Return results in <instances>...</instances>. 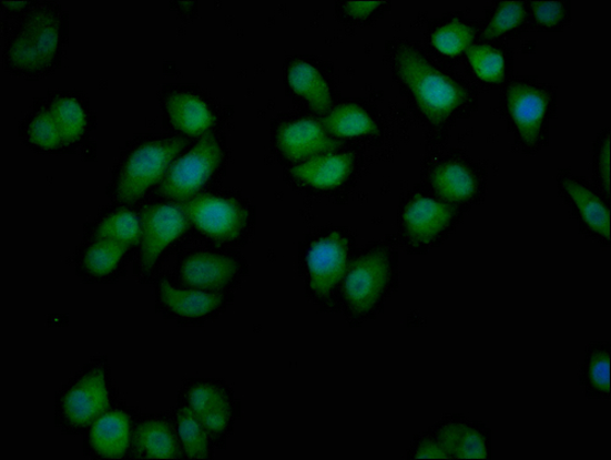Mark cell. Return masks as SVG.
<instances>
[{
	"label": "cell",
	"mask_w": 611,
	"mask_h": 460,
	"mask_svg": "<svg viewBox=\"0 0 611 460\" xmlns=\"http://www.w3.org/2000/svg\"><path fill=\"white\" fill-rule=\"evenodd\" d=\"M67 17L62 9L40 6L23 16L6 47V65L23 76L50 74L62 61Z\"/></svg>",
	"instance_id": "obj_1"
},
{
	"label": "cell",
	"mask_w": 611,
	"mask_h": 460,
	"mask_svg": "<svg viewBox=\"0 0 611 460\" xmlns=\"http://www.w3.org/2000/svg\"><path fill=\"white\" fill-rule=\"evenodd\" d=\"M110 369L104 359L85 365L57 398V423L65 433H81L91 428L112 405Z\"/></svg>",
	"instance_id": "obj_2"
},
{
	"label": "cell",
	"mask_w": 611,
	"mask_h": 460,
	"mask_svg": "<svg viewBox=\"0 0 611 460\" xmlns=\"http://www.w3.org/2000/svg\"><path fill=\"white\" fill-rule=\"evenodd\" d=\"M395 68L430 123L446 122L466 101V92L457 82L440 73L409 47H404L397 53Z\"/></svg>",
	"instance_id": "obj_3"
},
{
	"label": "cell",
	"mask_w": 611,
	"mask_h": 460,
	"mask_svg": "<svg viewBox=\"0 0 611 460\" xmlns=\"http://www.w3.org/2000/svg\"><path fill=\"white\" fill-rule=\"evenodd\" d=\"M186 146L182 137L147 140L131 150L115 173L111 195L116 202L136 203L164 178L173 160Z\"/></svg>",
	"instance_id": "obj_4"
},
{
	"label": "cell",
	"mask_w": 611,
	"mask_h": 460,
	"mask_svg": "<svg viewBox=\"0 0 611 460\" xmlns=\"http://www.w3.org/2000/svg\"><path fill=\"white\" fill-rule=\"evenodd\" d=\"M222 161L223 151L218 141L213 135L203 136L193 150L167 170L159 194L175 202H187L208 182Z\"/></svg>",
	"instance_id": "obj_5"
},
{
	"label": "cell",
	"mask_w": 611,
	"mask_h": 460,
	"mask_svg": "<svg viewBox=\"0 0 611 460\" xmlns=\"http://www.w3.org/2000/svg\"><path fill=\"white\" fill-rule=\"evenodd\" d=\"M180 206L189 222L214 241H237L247 227V209L236 198L198 195Z\"/></svg>",
	"instance_id": "obj_6"
},
{
	"label": "cell",
	"mask_w": 611,
	"mask_h": 460,
	"mask_svg": "<svg viewBox=\"0 0 611 460\" xmlns=\"http://www.w3.org/2000/svg\"><path fill=\"white\" fill-rule=\"evenodd\" d=\"M141 256L143 275H150L166 246L187 229L189 219L180 205H152L141 214Z\"/></svg>",
	"instance_id": "obj_7"
},
{
	"label": "cell",
	"mask_w": 611,
	"mask_h": 460,
	"mask_svg": "<svg viewBox=\"0 0 611 460\" xmlns=\"http://www.w3.org/2000/svg\"><path fill=\"white\" fill-rule=\"evenodd\" d=\"M390 276V257L385 249H375L359 257L345 280L347 305L355 314L373 310L385 294Z\"/></svg>",
	"instance_id": "obj_8"
},
{
	"label": "cell",
	"mask_w": 611,
	"mask_h": 460,
	"mask_svg": "<svg viewBox=\"0 0 611 460\" xmlns=\"http://www.w3.org/2000/svg\"><path fill=\"white\" fill-rule=\"evenodd\" d=\"M136 419L124 408L108 410L86 431L85 451L94 458H124L131 446Z\"/></svg>",
	"instance_id": "obj_9"
},
{
	"label": "cell",
	"mask_w": 611,
	"mask_h": 460,
	"mask_svg": "<svg viewBox=\"0 0 611 460\" xmlns=\"http://www.w3.org/2000/svg\"><path fill=\"white\" fill-rule=\"evenodd\" d=\"M349 259V243L334 232L310 246L307 264L310 287L320 295L329 294L345 275Z\"/></svg>",
	"instance_id": "obj_10"
},
{
	"label": "cell",
	"mask_w": 611,
	"mask_h": 460,
	"mask_svg": "<svg viewBox=\"0 0 611 460\" xmlns=\"http://www.w3.org/2000/svg\"><path fill=\"white\" fill-rule=\"evenodd\" d=\"M240 265L221 254L197 252L189 254L177 267L180 282L190 289H224L237 277Z\"/></svg>",
	"instance_id": "obj_11"
},
{
	"label": "cell",
	"mask_w": 611,
	"mask_h": 460,
	"mask_svg": "<svg viewBox=\"0 0 611 460\" xmlns=\"http://www.w3.org/2000/svg\"><path fill=\"white\" fill-rule=\"evenodd\" d=\"M186 405L208 433L224 435L231 428L234 410L232 398L225 389L212 382H198L187 388Z\"/></svg>",
	"instance_id": "obj_12"
},
{
	"label": "cell",
	"mask_w": 611,
	"mask_h": 460,
	"mask_svg": "<svg viewBox=\"0 0 611 460\" xmlns=\"http://www.w3.org/2000/svg\"><path fill=\"white\" fill-rule=\"evenodd\" d=\"M279 149L287 160L302 161L322 156L339 147L320 123L303 120L284 125L278 137Z\"/></svg>",
	"instance_id": "obj_13"
},
{
	"label": "cell",
	"mask_w": 611,
	"mask_h": 460,
	"mask_svg": "<svg viewBox=\"0 0 611 460\" xmlns=\"http://www.w3.org/2000/svg\"><path fill=\"white\" fill-rule=\"evenodd\" d=\"M130 453L141 459H167L184 452L173 425L163 418L149 417L136 421Z\"/></svg>",
	"instance_id": "obj_14"
},
{
	"label": "cell",
	"mask_w": 611,
	"mask_h": 460,
	"mask_svg": "<svg viewBox=\"0 0 611 460\" xmlns=\"http://www.w3.org/2000/svg\"><path fill=\"white\" fill-rule=\"evenodd\" d=\"M225 299L222 293L177 289L164 279L157 287L159 309L179 318L206 317L222 309Z\"/></svg>",
	"instance_id": "obj_15"
},
{
	"label": "cell",
	"mask_w": 611,
	"mask_h": 460,
	"mask_svg": "<svg viewBox=\"0 0 611 460\" xmlns=\"http://www.w3.org/2000/svg\"><path fill=\"white\" fill-rule=\"evenodd\" d=\"M548 94L541 90L513 85L508 90V108L527 144H533L544 120Z\"/></svg>",
	"instance_id": "obj_16"
},
{
	"label": "cell",
	"mask_w": 611,
	"mask_h": 460,
	"mask_svg": "<svg viewBox=\"0 0 611 460\" xmlns=\"http://www.w3.org/2000/svg\"><path fill=\"white\" fill-rule=\"evenodd\" d=\"M452 208L434 198L418 196L406 207L405 229L415 243H428L448 227Z\"/></svg>",
	"instance_id": "obj_17"
},
{
	"label": "cell",
	"mask_w": 611,
	"mask_h": 460,
	"mask_svg": "<svg viewBox=\"0 0 611 460\" xmlns=\"http://www.w3.org/2000/svg\"><path fill=\"white\" fill-rule=\"evenodd\" d=\"M129 246L112 241H91L78 257L82 277L102 280L113 277L120 269Z\"/></svg>",
	"instance_id": "obj_18"
},
{
	"label": "cell",
	"mask_w": 611,
	"mask_h": 460,
	"mask_svg": "<svg viewBox=\"0 0 611 460\" xmlns=\"http://www.w3.org/2000/svg\"><path fill=\"white\" fill-rule=\"evenodd\" d=\"M165 105L173 126L189 136L205 135L214 124L212 112L194 94L173 93Z\"/></svg>",
	"instance_id": "obj_19"
},
{
	"label": "cell",
	"mask_w": 611,
	"mask_h": 460,
	"mask_svg": "<svg viewBox=\"0 0 611 460\" xmlns=\"http://www.w3.org/2000/svg\"><path fill=\"white\" fill-rule=\"evenodd\" d=\"M353 160L347 155L326 153L293 168L295 178L318 188H330L343 184L352 173Z\"/></svg>",
	"instance_id": "obj_20"
},
{
	"label": "cell",
	"mask_w": 611,
	"mask_h": 460,
	"mask_svg": "<svg viewBox=\"0 0 611 460\" xmlns=\"http://www.w3.org/2000/svg\"><path fill=\"white\" fill-rule=\"evenodd\" d=\"M287 80L297 96L303 98L319 113H326L332 105L330 91L318 70L304 61L292 64Z\"/></svg>",
	"instance_id": "obj_21"
},
{
	"label": "cell",
	"mask_w": 611,
	"mask_h": 460,
	"mask_svg": "<svg viewBox=\"0 0 611 460\" xmlns=\"http://www.w3.org/2000/svg\"><path fill=\"white\" fill-rule=\"evenodd\" d=\"M92 241H112L133 246L141 241V221L134 211L116 208L95 222Z\"/></svg>",
	"instance_id": "obj_22"
},
{
	"label": "cell",
	"mask_w": 611,
	"mask_h": 460,
	"mask_svg": "<svg viewBox=\"0 0 611 460\" xmlns=\"http://www.w3.org/2000/svg\"><path fill=\"white\" fill-rule=\"evenodd\" d=\"M438 443L448 457L487 458V439L483 432L469 425L449 423L438 436Z\"/></svg>",
	"instance_id": "obj_23"
},
{
	"label": "cell",
	"mask_w": 611,
	"mask_h": 460,
	"mask_svg": "<svg viewBox=\"0 0 611 460\" xmlns=\"http://www.w3.org/2000/svg\"><path fill=\"white\" fill-rule=\"evenodd\" d=\"M333 136L353 137L377 134L378 127L366 111L355 104H344L335 109L322 124Z\"/></svg>",
	"instance_id": "obj_24"
},
{
	"label": "cell",
	"mask_w": 611,
	"mask_h": 460,
	"mask_svg": "<svg viewBox=\"0 0 611 460\" xmlns=\"http://www.w3.org/2000/svg\"><path fill=\"white\" fill-rule=\"evenodd\" d=\"M176 427L180 444L190 459H207L211 456L208 431L187 405L176 410Z\"/></svg>",
	"instance_id": "obj_25"
},
{
	"label": "cell",
	"mask_w": 611,
	"mask_h": 460,
	"mask_svg": "<svg viewBox=\"0 0 611 460\" xmlns=\"http://www.w3.org/2000/svg\"><path fill=\"white\" fill-rule=\"evenodd\" d=\"M436 192L451 203H461L477 191L475 176L460 164H442L432 175Z\"/></svg>",
	"instance_id": "obj_26"
},
{
	"label": "cell",
	"mask_w": 611,
	"mask_h": 460,
	"mask_svg": "<svg viewBox=\"0 0 611 460\" xmlns=\"http://www.w3.org/2000/svg\"><path fill=\"white\" fill-rule=\"evenodd\" d=\"M568 194L577 204L581 216L593 232L604 239L610 238V215L602 200L593 194L590 188L568 180L566 182Z\"/></svg>",
	"instance_id": "obj_27"
},
{
	"label": "cell",
	"mask_w": 611,
	"mask_h": 460,
	"mask_svg": "<svg viewBox=\"0 0 611 460\" xmlns=\"http://www.w3.org/2000/svg\"><path fill=\"white\" fill-rule=\"evenodd\" d=\"M50 112L63 139V145H71L82 135L86 116L78 101L59 98L51 104Z\"/></svg>",
	"instance_id": "obj_28"
},
{
	"label": "cell",
	"mask_w": 611,
	"mask_h": 460,
	"mask_svg": "<svg viewBox=\"0 0 611 460\" xmlns=\"http://www.w3.org/2000/svg\"><path fill=\"white\" fill-rule=\"evenodd\" d=\"M475 41V31L459 20H454L434 34L432 42L442 54L459 55L469 51Z\"/></svg>",
	"instance_id": "obj_29"
},
{
	"label": "cell",
	"mask_w": 611,
	"mask_h": 460,
	"mask_svg": "<svg viewBox=\"0 0 611 460\" xmlns=\"http://www.w3.org/2000/svg\"><path fill=\"white\" fill-rule=\"evenodd\" d=\"M26 135L29 143L43 150H54L63 145L62 135L50 110H42L31 116L26 127Z\"/></svg>",
	"instance_id": "obj_30"
},
{
	"label": "cell",
	"mask_w": 611,
	"mask_h": 460,
	"mask_svg": "<svg viewBox=\"0 0 611 460\" xmlns=\"http://www.w3.org/2000/svg\"><path fill=\"white\" fill-rule=\"evenodd\" d=\"M467 57L475 69L476 74L487 82L505 81L506 61L502 54L490 47H471Z\"/></svg>",
	"instance_id": "obj_31"
},
{
	"label": "cell",
	"mask_w": 611,
	"mask_h": 460,
	"mask_svg": "<svg viewBox=\"0 0 611 460\" xmlns=\"http://www.w3.org/2000/svg\"><path fill=\"white\" fill-rule=\"evenodd\" d=\"M523 18L525 7L522 3H502L493 20L489 22L485 32V39H496L500 37V34L519 27Z\"/></svg>",
	"instance_id": "obj_32"
},
{
	"label": "cell",
	"mask_w": 611,
	"mask_h": 460,
	"mask_svg": "<svg viewBox=\"0 0 611 460\" xmlns=\"http://www.w3.org/2000/svg\"><path fill=\"white\" fill-rule=\"evenodd\" d=\"M610 351L597 349L587 360L585 377L594 391L608 393L610 391Z\"/></svg>",
	"instance_id": "obj_33"
},
{
	"label": "cell",
	"mask_w": 611,
	"mask_h": 460,
	"mask_svg": "<svg viewBox=\"0 0 611 460\" xmlns=\"http://www.w3.org/2000/svg\"><path fill=\"white\" fill-rule=\"evenodd\" d=\"M534 17L538 22L546 27H554L564 17V8L557 2H537L533 3Z\"/></svg>",
	"instance_id": "obj_34"
},
{
	"label": "cell",
	"mask_w": 611,
	"mask_h": 460,
	"mask_svg": "<svg viewBox=\"0 0 611 460\" xmlns=\"http://www.w3.org/2000/svg\"><path fill=\"white\" fill-rule=\"evenodd\" d=\"M381 2H350L345 9L346 13L353 18H366L375 11Z\"/></svg>",
	"instance_id": "obj_35"
},
{
	"label": "cell",
	"mask_w": 611,
	"mask_h": 460,
	"mask_svg": "<svg viewBox=\"0 0 611 460\" xmlns=\"http://www.w3.org/2000/svg\"><path fill=\"white\" fill-rule=\"evenodd\" d=\"M447 453L442 451V448L438 442L425 441L418 447L416 458H447Z\"/></svg>",
	"instance_id": "obj_36"
},
{
	"label": "cell",
	"mask_w": 611,
	"mask_h": 460,
	"mask_svg": "<svg viewBox=\"0 0 611 460\" xmlns=\"http://www.w3.org/2000/svg\"><path fill=\"white\" fill-rule=\"evenodd\" d=\"M599 170L602 173V180L605 188V193L609 194V175H610V143L609 137L605 139L604 145L599 159Z\"/></svg>",
	"instance_id": "obj_37"
}]
</instances>
